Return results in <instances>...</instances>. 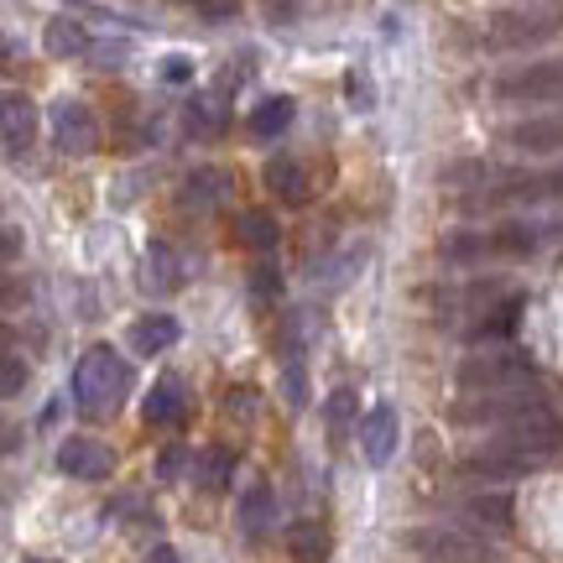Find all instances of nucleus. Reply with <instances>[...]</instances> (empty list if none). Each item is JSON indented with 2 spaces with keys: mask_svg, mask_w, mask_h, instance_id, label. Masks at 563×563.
I'll use <instances>...</instances> for the list:
<instances>
[{
  "mask_svg": "<svg viewBox=\"0 0 563 563\" xmlns=\"http://www.w3.org/2000/svg\"><path fill=\"white\" fill-rule=\"evenodd\" d=\"M443 188H454V203L470 214L511 209V203H559L563 167H496V162H460L443 173Z\"/></svg>",
  "mask_w": 563,
  "mask_h": 563,
  "instance_id": "1",
  "label": "nucleus"
},
{
  "mask_svg": "<svg viewBox=\"0 0 563 563\" xmlns=\"http://www.w3.org/2000/svg\"><path fill=\"white\" fill-rule=\"evenodd\" d=\"M563 449V428L553 412H538L527 422H511V428H496L490 439L460 464V475L470 485H501V481H522L532 470H543L553 454Z\"/></svg>",
  "mask_w": 563,
  "mask_h": 563,
  "instance_id": "2",
  "label": "nucleus"
},
{
  "mask_svg": "<svg viewBox=\"0 0 563 563\" xmlns=\"http://www.w3.org/2000/svg\"><path fill=\"white\" fill-rule=\"evenodd\" d=\"M563 235V220H506L490 230H460L443 241V262L470 266V262H522L538 256Z\"/></svg>",
  "mask_w": 563,
  "mask_h": 563,
  "instance_id": "3",
  "label": "nucleus"
},
{
  "mask_svg": "<svg viewBox=\"0 0 563 563\" xmlns=\"http://www.w3.org/2000/svg\"><path fill=\"white\" fill-rule=\"evenodd\" d=\"M131 391V365L110 350V344H89L74 365V402L89 412V418H104L115 412Z\"/></svg>",
  "mask_w": 563,
  "mask_h": 563,
  "instance_id": "4",
  "label": "nucleus"
},
{
  "mask_svg": "<svg viewBox=\"0 0 563 563\" xmlns=\"http://www.w3.org/2000/svg\"><path fill=\"white\" fill-rule=\"evenodd\" d=\"M538 412H548V397L538 382L501 386V391H460V402H454V422H464V428H511V422H527Z\"/></svg>",
  "mask_w": 563,
  "mask_h": 563,
  "instance_id": "5",
  "label": "nucleus"
},
{
  "mask_svg": "<svg viewBox=\"0 0 563 563\" xmlns=\"http://www.w3.org/2000/svg\"><path fill=\"white\" fill-rule=\"evenodd\" d=\"M538 382L532 355L517 344H475L460 361V391H501V386Z\"/></svg>",
  "mask_w": 563,
  "mask_h": 563,
  "instance_id": "6",
  "label": "nucleus"
},
{
  "mask_svg": "<svg viewBox=\"0 0 563 563\" xmlns=\"http://www.w3.org/2000/svg\"><path fill=\"white\" fill-rule=\"evenodd\" d=\"M563 32V5H511L485 16L481 42L490 53H517V47H538V42Z\"/></svg>",
  "mask_w": 563,
  "mask_h": 563,
  "instance_id": "7",
  "label": "nucleus"
},
{
  "mask_svg": "<svg viewBox=\"0 0 563 563\" xmlns=\"http://www.w3.org/2000/svg\"><path fill=\"white\" fill-rule=\"evenodd\" d=\"M407 543L418 548L428 563H501V553L490 548L485 532L464 522H449V527H412Z\"/></svg>",
  "mask_w": 563,
  "mask_h": 563,
  "instance_id": "8",
  "label": "nucleus"
},
{
  "mask_svg": "<svg viewBox=\"0 0 563 563\" xmlns=\"http://www.w3.org/2000/svg\"><path fill=\"white\" fill-rule=\"evenodd\" d=\"M490 95L501 104H563V58L511 68V74L490 84Z\"/></svg>",
  "mask_w": 563,
  "mask_h": 563,
  "instance_id": "9",
  "label": "nucleus"
},
{
  "mask_svg": "<svg viewBox=\"0 0 563 563\" xmlns=\"http://www.w3.org/2000/svg\"><path fill=\"white\" fill-rule=\"evenodd\" d=\"M501 146L527 152V157H559L563 152V115H527V121L501 125Z\"/></svg>",
  "mask_w": 563,
  "mask_h": 563,
  "instance_id": "10",
  "label": "nucleus"
},
{
  "mask_svg": "<svg viewBox=\"0 0 563 563\" xmlns=\"http://www.w3.org/2000/svg\"><path fill=\"white\" fill-rule=\"evenodd\" d=\"M53 141H58L68 157H89L100 146V125L89 115L84 100H58L53 104Z\"/></svg>",
  "mask_w": 563,
  "mask_h": 563,
  "instance_id": "11",
  "label": "nucleus"
},
{
  "mask_svg": "<svg viewBox=\"0 0 563 563\" xmlns=\"http://www.w3.org/2000/svg\"><path fill=\"white\" fill-rule=\"evenodd\" d=\"M58 470L74 475V481H104V475L115 470V454H110V443L74 433V439L58 443Z\"/></svg>",
  "mask_w": 563,
  "mask_h": 563,
  "instance_id": "12",
  "label": "nucleus"
},
{
  "mask_svg": "<svg viewBox=\"0 0 563 563\" xmlns=\"http://www.w3.org/2000/svg\"><path fill=\"white\" fill-rule=\"evenodd\" d=\"M224 199H235V178L224 173V167H194L178 188V203L183 209H220Z\"/></svg>",
  "mask_w": 563,
  "mask_h": 563,
  "instance_id": "13",
  "label": "nucleus"
},
{
  "mask_svg": "<svg viewBox=\"0 0 563 563\" xmlns=\"http://www.w3.org/2000/svg\"><path fill=\"white\" fill-rule=\"evenodd\" d=\"M0 110H5V157L21 162L32 152V141H37V104L26 100L21 89H11Z\"/></svg>",
  "mask_w": 563,
  "mask_h": 563,
  "instance_id": "14",
  "label": "nucleus"
},
{
  "mask_svg": "<svg viewBox=\"0 0 563 563\" xmlns=\"http://www.w3.org/2000/svg\"><path fill=\"white\" fill-rule=\"evenodd\" d=\"M141 287H146V292H178L183 287V262L167 241L146 245V256H141Z\"/></svg>",
  "mask_w": 563,
  "mask_h": 563,
  "instance_id": "15",
  "label": "nucleus"
},
{
  "mask_svg": "<svg viewBox=\"0 0 563 563\" xmlns=\"http://www.w3.org/2000/svg\"><path fill=\"white\" fill-rule=\"evenodd\" d=\"M361 449L371 464H386L397 449V412L391 407H371L361 418Z\"/></svg>",
  "mask_w": 563,
  "mask_h": 563,
  "instance_id": "16",
  "label": "nucleus"
},
{
  "mask_svg": "<svg viewBox=\"0 0 563 563\" xmlns=\"http://www.w3.org/2000/svg\"><path fill=\"white\" fill-rule=\"evenodd\" d=\"M272 522H277V496H272V485L266 481H256L241 496V532L251 538V543H262L266 532H272Z\"/></svg>",
  "mask_w": 563,
  "mask_h": 563,
  "instance_id": "17",
  "label": "nucleus"
},
{
  "mask_svg": "<svg viewBox=\"0 0 563 563\" xmlns=\"http://www.w3.org/2000/svg\"><path fill=\"white\" fill-rule=\"evenodd\" d=\"M460 522L485 532V538H490V532H506V527H511V501H506V496H464Z\"/></svg>",
  "mask_w": 563,
  "mask_h": 563,
  "instance_id": "18",
  "label": "nucleus"
},
{
  "mask_svg": "<svg viewBox=\"0 0 563 563\" xmlns=\"http://www.w3.org/2000/svg\"><path fill=\"white\" fill-rule=\"evenodd\" d=\"M183 407H188V397H183V382H178V376H162V382L146 391L141 418L157 422V428H173V422H183Z\"/></svg>",
  "mask_w": 563,
  "mask_h": 563,
  "instance_id": "19",
  "label": "nucleus"
},
{
  "mask_svg": "<svg viewBox=\"0 0 563 563\" xmlns=\"http://www.w3.org/2000/svg\"><path fill=\"white\" fill-rule=\"evenodd\" d=\"M131 344H136L141 355L173 350V344H178V319H173V313H141V319L131 323Z\"/></svg>",
  "mask_w": 563,
  "mask_h": 563,
  "instance_id": "20",
  "label": "nucleus"
},
{
  "mask_svg": "<svg viewBox=\"0 0 563 563\" xmlns=\"http://www.w3.org/2000/svg\"><path fill=\"white\" fill-rule=\"evenodd\" d=\"M262 178H266V188H272L282 203H292V209H298V203H308V178H302V167L292 157H272Z\"/></svg>",
  "mask_w": 563,
  "mask_h": 563,
  "instance_id": "21",
  "label": "nucleus"
},
{
  "mask_svg": "<svg viewBox=\"0 0 563 563\" xmlns=\"http://www.w3.org/2000/svg\"><path fill=\"white\" fill-rule=\"evenodd\" d=\"M95 47V37H89V26L74 16H53L47 21V53L53 58H84Z\"/></svg>",
  "mask_w": 563,
  "mask_h": 563,
  "instance_id": "22",
  "label": "nucleus"
},
{
  "mask_svg": "<svg viewBox=\"0 0 563 563\" xmlns=\"http://www.w3.org/2000/svg\"><path fill=\"white\" fill-rule=\"evenodd\" d=\"M194 481H199V490H209V496H220V490H230V481H235V454L230 449H203L199 464H194Z\"/></svg>",
  "mask_w": 563,
  "mask_h": 563,
  "instance_id": "23",
  "label": "nucleus"
},
{
  "mask_svg": "<svg viewBox=\"0 0 563 563\" xmlns=\"http://www.w3.org/2000/svg\"><path fill=\"white\" fill-rule=\"evenodd\" d=\"M235 235H241L256 256H266V251H277V241H282L277 214H266V209H245L241 220H235Z\"/></svg>",
  "mask_w": 563,
  "mask_h": 563,
  "instance_id": "24",
  "label": "nucleus"
},
{
  "mask_svg": "<svg viewBox=\"0 0 563 563\" xmlns=\"http://www.w3.org/2000/svg\"><path fill=\"white\" fill-rule=\"evenodd\" d=\"M292 115H298V104H292V95H272V100H262L256 110H251V136H282L287 125H292Z\"/></svg>",
  "mask_w": 563,
  "mask_h": 563,
  "instance_id": "25",
  "label": "nucleus"
},
{
  "mask_svg": "<svg viewBox=\"0 0 563 563\" xmlns=\"http://www.w3.org/2000/svg\"><path fill=\"white\" fill-rule=\"evenodd\" d=\"M287 548H292V559L298 563H323L329 559V538H323L319 522H292L287 527Z\"/></svg>",
  "mask_w": 563,
  "mask_h": 563,
  "instance_id": "26",
  "label": "nucleus"
},
{
  "mask_svg": "<svg viewBox=\"0 0 563 563\" xmlns=\"http://www.w3.org/2000/svg\"><path fill=\"white\" fill-rule=\"evenodd\" d=\"M282 382H287V402H292V407L308 402V386H302V355H298V340H287V355H282Z\"/></svg>",
  "mask_w": 563,
  "mask_h": 563,
  "instance_id": "27",
  "label": "nucleus"
},
{
  "mask_svg": "<svg viewBox=\"0 0 563 563\" xmlns=\"http://www.w3.org/2000/svg\"><path fill=\"white\" fill-rule=\"evenodd\" d=\"M188 136H214V131H220L224 125V115H220V100H194L188 104Z\"/></svg>",
  "mask_w": 563,
  "mask_h": 563,
  "instance_id": "28",
  "label": "nucleus"
},
{
  "mask_svg": "<svg viewBox=\"0 0 563 563\" xmlns=\"http://www.w3.org/2000/svg\"><path fill=\"white\" fill-rule=\"evenodd\" d=\"M323 412H329V433H334V439H344V428L355 422V391H350V386H340V391L329 397V407H323Z\"/></svg>",
  "mask_w": 563,
  "mask_h": 563,
  "instance_id": "29",
  "label": "nucleus"
},
{
  "mask_svg": "<svg viewBox=\"0 0 563 563\" xmlns=\"http://www.w3.org/2000/svg\"><path fill=\"white\" fill-rule=\"evenodd\" d=\"M26 376H32V371H26V361H21L16 350H5V376H0V391H5V397H21Z\"/></svg>",
  "mask_w": 563,
  "mask_h": 563,
  "instance_id": "30",
  "label": "nucleus"
},
{
  "mask_svg": "<svg viewBox=\"0 0 563 563\" xmlns=\"http://www.w3.org/2000/svg\"><path fill=\"white\" fill-rule=\"evenodd\" d=\"M251 287H256V298H272V292H277V287H282L277 266H272V262H262V266H256V272H251Z\"/></svg>",
  "mask_w": 563,
  "mask_h": 563,
  "instance_id": "31",
  "label": "nucleus"
},
{
  "mask_svg": "<svg viewBox=\"0 0 563 563\" xmlns=\"http://www.w3.org/2000/svg\"><path fill=\"white\" fill-rule=\"evenodd\" d=\"M162 79H167V84H188V79H194V63H188V58H167V63H162Z\"/></svg>",
  "mask_w": 563,
  "mask_h": 563,
  "instance_id": "32",
  "label": "nucleus"
},
{
  "mask_svg": "<svg viewBox=\"0 0 563 563\" xmlns=\"http://www.w3.org/2000/svg\"><path fill=\"white\" fill-rule=\"evenodd\" d=\"M194 5H199L209 21H224V16H235V5H241V0H194Z\"/></svg>",
  "mask_w": 563,
  "mask_h": 563,
  "instance_id": "33",
  "label": "nucleus"
},
{
  "mask_svg": "<svg viewBox=\"0 0 563 563\" xmlns=\"http://www.w3.org/2000/svg\"><path fill=\"white\" fill-rule=\"evenodd\" d=\"M178 470H183V449H167V454H162V481H173Z\"/></svg>",
  "mask_w": 563,
  "mask_h": 563,
  "instance_id": "34",
  "label": "nucleus"
},
{
  "mask_svg": "<svg viewBox=\"0 0 563 563\" xmlns=\"http://www.w3.org/2000/svg\"><path fill=\"white\" fill-rule=\"evenodd\" d=\"M146 563H178V553H173V548H167V543H157V548H152V553H146Z\"/></svg>",
  "mask_w": 563,
  "mask_h": 563,
  "instance_id": "35",
  "label": "nucleus"
},
{
  "mask_svg": "<svg viewBox=\"0 0 563 563\" xmlns=\"http://www.w3.org/2000/svg\"><path fill=\"white\" fill-rule=\"evenodd\" d=\"M21 563H58V559H21Z\"/></svg>",
  "mask_w": 563,
  "mask_h": 563,
  "instance_id": "36",
  "label": "nucleus"
}]
</instances>
